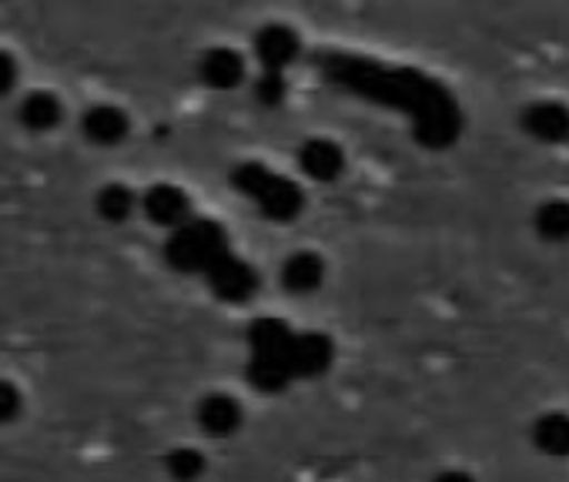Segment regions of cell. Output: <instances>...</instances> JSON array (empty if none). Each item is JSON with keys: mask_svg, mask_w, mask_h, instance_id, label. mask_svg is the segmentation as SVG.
<instances>
[{"mask_svg": "<svg viewBox=\"0 0 569 482\" xmlns=\"http://www.w3.org/2000/svg\"><path fill=\"white\" fill-rule=\"evenodd\" d=\"M342 81L362 94L396 101L416 121V138L429 148H446L459 138V108L446 88L412 71H386L376 64L342 61Z\"/></svg>", "mask_w": 569, "mask_h": 482, "instance_id": "cell-1", "label": "cell"}, {"mask_svg": "<svg viewBox=\"0 0 569 482\" xmlns=\"http://www.w3.org/2000/svg\"><path fill=\"white\" fill-rule=\"evenodd\" d=\"M234 184H238L241 194H251L268 214L281 218V214H292L299 208V191L284 178L261 168V164H241L234 171Z\"/></svg>", "mask_w": 569, "mask_h": 482, "instance_id": "cell-2", "label": "cell"}, {"mask_svg": "<svg viewBox=\"0 0 569 482\" xmlns=\"http://www.w3.org/2000/svg\"><path fill=\"white\" fill-rule=\"evenodd\" d=\"M299 51H302L299 34L284 24H268L254 38V58H258L261 71H271V74L289 71L299 61Z\"/></svg>", "mask_w": 569, "mask_h": 482, "instance_id": "cell-3", "label": "cell"}, {"mask_svg": "<svg viewBox=\"0 0 569 482\" xmlns=\"http://www.w3.org/2000/svg\"><path fill=\"white\" fill-rule=\"evenodd\" d=\"M522 128L532 141L566 144L569 141V108L559 101H536L522 111Z\"/></svg>", "mask_w": 569, "mask_h": 482, "instance_id": "cell-4", "label": "cell"}, {"mask_svg": "<svg viewBox=\"0 0 569 482\" xmlns=\"http://www.w3.org/2000/svg\"><path fill=\"white\" fill-rule=\"evenodd\" d=\"M532 449L546 459H569V412L566 409H546L529 425Z\"/></svg>", "mask_w": 569, "mask_h": 482, "instance_id": "cell-5", "label": "cell"}, {"mask_svg": "<svg viewBox=\"0 0 569 482\" xmlns=\"http://www.w3.org/2000/svg\"><path fill=\"white\" fill-rule=\"evenodd\" d=\"M128 131H131V121H128V114H124L121 108H114V104H94V108H88L84 118H81V134H84L91 144H98V148H114V144H121V141L128 138Z\"/></svg>", "mask_w": 569, "mask_h": 482, "instance_id": "cell-6", "label": "cell"}, {"mask_svg": "<svg viewBox=\"0 0 569 482\" xmlns=\"http://www.w3.org/2000/svg\"><path fill=\"white\" fill-rule=\"evenodd\" d=\"M244 74H248L244 58L231 48H211L198 64V78L211 91H234L244 81Z\"/></svg>", "mask_w": 569, "mask_h": 482, "instance_id": "cell-7", "label": "cell"}, {"mask_svg": "<svg viewBox=\"0 0 569 482\" xmlns=\"http://www.w3.org/2000/svg\"><path fill=\"white\" fill-rule=\"evenodd\" d=\"M64 118V108H61V98H54L51 91H31L21 98L18 104V121L24 131L31 134H48L61 124Z\"/></svg>", "mask_w": 569, "mask_h": 482, "instance_id": "cell-8", "label": "cell"}, {"mask_svg": "<svg viewBox=\"0 0 569 482\" xmlns=\"http://www.w3.org/2000/svg\"><path fill=\"white\" fill-rule=\"evenodd\" d=\"M299 161H302L306 174L316 178V181H336V178L346 171V154H342V148H339L336 141H329V138H312V141H306L302 151H299Z\"/></svg>", "mask_w": 569, "mask_h": 482, "instance_id": "cell-9", "label": "cell"}, {"mask_svg": "<svg viewBox=\"0 0 569 482\" xmlns=\"http://www.w3.org/2000/svg\"><path fill=\"white\" fill-rule=\"evenodd\" d=\"M532 228L542 241H552V245L569 241V201L566 198L542 201L532 214Z\"/></svg>", "mask_w": 569, "mask_h": 482, "instance_id": "cell-10", "label": "cell"}, {"mask_svg": "<svg viewBox=\"0 0 569 482\" xmlns=\"http://www.w3.org/2000/svg\"><path fill=\"white\" fill-rule=\"evenodd\" d=\"M144 211L158 221V224H174L188 214V198L174 188V184H154L144 198Z\"/></svg>", "mask_w": 569, "mask_h": 482, "instance_id": "cell-11", "label": "cell"}, {"mask_svg": "<svg viewBox=\"0 0 569 482\" xmlns=\"http://www.w3.org/2000/svg\"><path fill=\"white\" fill-rule=\"evenodd\" d=\"M98 208H101V214H104V218L121 221V218H128V214H131V208H134V194H131L124 184H108V188L101 191V198H98Z\"/></svg>", "mask_w": 569, "mask_h": 482, "instance_id": "cell-12", "label": "cell"}, {"mask_svg": "<svg viewBox=\"0 0 569 482\" xmlns=\"http://www.w3.org/2000/svg\"><path fill=\"white\" fill-rule=\"evenodd\" d=\"M258 101L264 108H281L284 98H289V84H284V74H271V71H261V81L254 88Z\"/></svg>", "mask_w": 569, "mask_h": 482, "instance_id": "cell-13", "label": "cell"}, {"mask_svg": "<svg viewBox=\"0 0 569 482\" xmlns=\"http://www.w3.org/2000/svg\"><path fill=\"white\" fill-rule=\"evenodd\" d=\"M289 282L296 285V289H312V285H319V279H322V265L316 262V259H306V255H299V259H292L289 262Z\"/></svg>", "mask_w": 569, "mask_h": 482, "instance_id": "cell-14", "label": "cell"}, {"mask_svg": "<svg viewBox=\"0 0 569 482\" xmlns=\"http://www.w3.org/2000/svg\"><path fill=\"white\" fill-rule=\"evenodd\" d=\"M18 81H21V68H18V61H14L8 51H0V98H8V94L18 88Z\"/></svg>", "mask_w": 569, "mask_h": 482, "instance_id": "cell-15", "label": "cell"}, {"mask_svg": "<svg viewBox=\"0 0 569 482\" xmlns=\"http://www.w3.org/2000/svg\"><path fill=\"white\" fill-rule=\"evenodd\" d=\"M432 482H476V475L466 472V469H446V472H439Z\"/></svg>", "mask_w": 569, "mask_h": 482, "instance_id": "cell-16", "label": "cell"}]
</instances>
